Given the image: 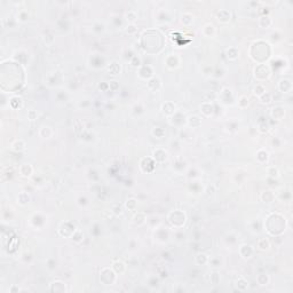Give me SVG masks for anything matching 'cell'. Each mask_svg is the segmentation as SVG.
<instances>
[{
	"mask_svg": "<svg viewBox=\"0 0 293 293\" xmlns=\"http://www.w3.org/2000/svg\"><path fill=\"white\" fill-rule=\"evenodd\" d=\"M126 20L130 23H133L137 20V15L134 10H128V13H126Z\"/></svg>",
	"mask_w": 293,
	"mask_h": 293,
	"instance_id": "cell-4",
	"label": "cell"
},
{
	"mask_svg": "<svg viewBox=\"0 0 293 293\" xmlns=\"http://www.w3.org/2000/svg\"><path fill=\"white\" fill-rule=\"evenodd\" d=\"M254 94L258 95V96H261L262 94H265V87L261 86V85H258V86L254 88Z\"/></svg>",
	"mask_w": 293,
	"mask_h": 293,
	"instance_id": "cell-6",
	"label": "cell"
},
{
	"mask_svg": "<svg viewBox=\"0 0 293 293\" xmlns=\"http://www.w3.org/2000/svg\"><path fill=\"white\" fill-rule=\"evenodd\" d=\"M243 103H246V104H248V98H246V96H242L241 100H239V107H241V108H242V105H243Z\"/></svg>",
	"mask_w": 293,
	"mask_h": 293,
	"instance_id": "cell-7",
	"label": "cell"
},
{
	"mask_svg": "<svg viewBox=\"0 0 293 293\" xmlns=\"http://www.w3.org/2000/svg\"><path fill=\"white\" fill-rule=\"evenodd\" d=\"M216 16H218V20L222 22V23H227V22L230 21V13L228 10H226V9H221Z\"/></svg>",
	"mask_w": 293,
	"mask_h": 293,
	"instance_id": "cell-1",
	"label": "cell"
},
{
	"mask_svg": "<svg viewBox=\"0 0 293 293\" xmlns=\"http://www.w3.org/2000/svg\"><path fill=\"white\" fill-rule=\"evenodd\" d=\"M20 172L23 176H30L31 175V173H32V167H31L29 164H22V166H21V168H20Z\"/></svg>",
	"mask_w": 293,
	"mask_h": 293,
	"instance_id": "cell-2",
	"label": "cell"
},
{
	"mask_svg": "<svg viewBox=\"0 0 293 293\" xmlns=\"http://www.w3.org/2000/svg\"><path fill=\"white\" fill-rule=\"evenodd\" d=\"M24 147H25V144H24V142H23L22 140H16V141L12 144V148H13L15 151H22V150L24 149Z\"/></svg>",
	"mask_w": 293,
	"mask_h": 293,
	"instance_id": "cell-3",
	"label": "cell"
},
{
	"mask_svg": "<svg viewBox=\"0 0 293 293\" xmlns=\"http://www.w3.org/2000/svg\"><path fill=\"white\" fill-rule=\"evenodd\" d=\"M258 246L261 248V250H267L268 248H269V243H268V241L267 239H260L259 241V243H258Z\"/></svg>",
	"mask_w": 293,
	"mask_h": 293,
	"instance_id": "cell-5",
	"label": "cell"
}]
</instances>
